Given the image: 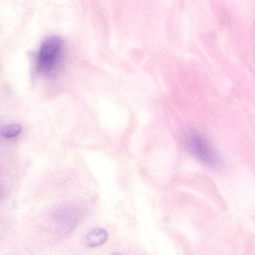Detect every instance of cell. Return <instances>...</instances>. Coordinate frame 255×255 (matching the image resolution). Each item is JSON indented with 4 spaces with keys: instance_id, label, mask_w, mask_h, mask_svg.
Instances as JSON below:
<instances>
[{
    "instance_id": "obj_4",
    "label": "cell",
    "mask_w": 255,
    "mask_h": 255,
    "mask_svg": "<svg viewBox=\"0 0 255 255\" xmlns=\"http://www.w3.org/2000/svg\"><path fill=\"white\" fill-rule=\"evenodd\" d=\"M21 132H22V127L19 124H10L1 130V134L4 137L10 139V138H14L19 136Z\"/></svg>"
},
{
    "instance_id": "obj_1",
    "label": "cell",
    "mask_w": 255,
    "mask_h": 255,
    "mask_svg": "<svg viewBox=\"0 0 255 255\" xmlns=\"http://www.w3.org/2000/svg\"><path fill=\"white\" fill-rule=\"evenodd\" d=\"M186 143L191 154L205 166L214 168L220 164L218 153L209 141L202 135L190 133L187 136Z\"/></svg>"
},
{
    "instance_id": "obj_2",
    "label": "cell",
    "mask_w": 255,
    "mask_h": 255,
    "mask_svg": "<svg viewBox=\"0 0 255 255\" xmlns=\"http://www.w3.org/2000/svg\"><path fill=\"white\" fill-rule=\"evenodd\" d=\"M64 42L59 37L46 39L40 48L38 55V67L41 71L52 73L56 70L62 58Z\"/></svg>"
},
{
    "instance_id": "obj_3",
    "label": "cell",
    "mask_w": 255,
    "mask_h": 255,
    "mask_svg": "<svg viewBox=\"0 0 255 255\" xmlns=\"http://www.w3.org/2000/svg\"><path fill=\"white\" fill-rule=\"evenodd\" d=\"M108 239V234L104 229H95L86 236V243L89 247H97L103 245Z\"/></svg>"
}]
</instances>
